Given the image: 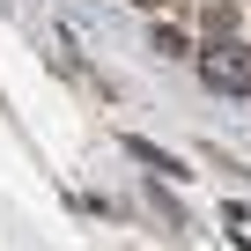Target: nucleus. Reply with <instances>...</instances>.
I'll list each match as a JSON object with an SVG mask.
<instances>
[{
	"label": "nucleus",
	"mask_w": 251,
	"mask_h": 251,
	"mask_svg": "<svg viewBox=\"0 0 251 251\" xmlns=\"http://www.w3.org/2000/svg\"><path fill=\"white\" fill-rule=\"evenodd\" d=\"M200 74L214 89H229V96H251V45H244V30L236 37H207L200 45Z\"/></svg>",
	"instance_id": "nucleus-1"
},
{
	"label": "nucleus",
	"mask_w": 251,
	"mask_h": 251,
	"mask_svg": "<svg viewBox=\"0 0 251 251\" xmlns=\"http://www.w3.org/2000/svg\"><path fill=\"white\" fill-rule=\"evenodd\" d=\"M200 30H207V37H236V30H244V15L229 8V0H207V8H200Z\"/></svg>",
	"instance_id": "nucleus-2"
}]
</instances>
